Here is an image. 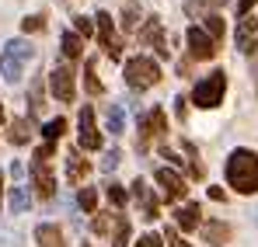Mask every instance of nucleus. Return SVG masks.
Here are the masks:
<instances>
[{
  "label": "nucleus",
  "instance_id": "nucleus-1",
  "mask_svg": "<svg viewBox=\"0 0 258 247\" xmlns=\"http://www.w3.org/2000/svg\"><path fill=\"white\" fill-rule=\"evenodd\" d=\"M227 185L241 195H255L258 192V153L255 150H234L227 157Z\"/></svg>",
  "mask_w": 258,
  "mask_h": 247
},
{
  "label": "nucleus",
  "instance_id": "nucleus-2",
  "mask_svg": "<svg viewBox=\"0 0 258 247\" xmlns=\"http://www.w3.org/2000/svg\"><path fill=\"white\" fill-rule=\"evenodd\" d=\"M122 77H126V84L133 91H147V87H154V84L161 80V66L150 56H129Z\"/></svg>",
  "mask_w": 258,
  "mask_h": 247
},
{
  "label": "nucleus",
  "instance_id": "nucleus-3",
  "mask_svg": "<svg viewBox=\"0 0 258 247\" xmlns=\"http://www.w3.org/2000/svg\"><path fill=\"white\" fill-rule=\"evenodd\" d=\"M223 91H227V77H223V70H213L210 77H203V80L196 84L192 101H196L199 108H216V105L223 101Z\"/></svg>",
  "mask_w": 258,
  "mask_h": 247
},
{
  "label": "nucleus",
  "instance_id": "nucleus-4",
  "mask_svg": "<svg viewBox=\"0 0 258 247\" xmlns=\"http://www.w3.org/2000/svg\"><path fill=\"white\" fill-rule=\"evenodd\" d=\"M49 91H52V98L56 101H74V70L67 66V63H59L52 73H49Z\"/></svg>",
  "mask_w": 258,
  "mask_h": 247
},
{
  "label": "nucleus",
  "instance_id": "nucleus-5",
  "mask_svg": "<svg viewBox=\"0 0 258 247\" xmlns=\"http://www.w3.org/2000/svg\"><path fill=\"white\" fill-rule=\"evenodd\" d=\"M157 185H161V192H164V199L168 202H178V199H185V192H188V185H185V178L171 171V167H157Z\"/></svg>",
  "mask_w": 258,
  "mask_h": 247
},
{
  "label": "nucleus",
  "instance_id": "nucleus-6",
  "mask_svg": "<svg viewBox=\"0 0 258 247\" xmlns=\"http://www.w3.org/2000/svg\"><path fill=\"white\" fill-rule=\"evenodd\" d=\"M77 139H81L84 150H98V146H101V132H98V125H94V108H91V105L81 108V119H77Z\"/></svg>",
  "mask_w": 258,
  "mask_h": 247
},
{
  "label": "nucleus",
  "instance_id": "nucleus-7",
  "mask_svg": "<svg viewBox=\"0 0 258 247\" xmlns=\"http://www.w3.org/2000/svg\"><path fill=\"white\" fill-rule=\"evenodd\" d=\"M185 42H188L192 59H213L216 56V42L206 35V28H188L185 32Z\"/></svg>",
  "mask_w": 258,
  "mask_h": 247
},
{
  "label": "nucleus",
  "instance_id": "nucleus-8",
  "mask_svg": "<svg viewBox=\"0 0 258 247\" xmlns=\"http://www.w3.org/2000/svg\"><path fill=\"white\" fill-rule=\"evenodd\" d=\"M94 18H98V42L105 45V52H108L112 59H119V56H122V45H119V39H115V28H112V14H108V11H98Z\"/></svg>",
  "mask_w": 258,
  "mask_h": 247
},
{
  "label": "nucleus",
  "instance_id": "nucleus-9",
  "mask_svg": "<svg viewBox=\"0 0 258 247\" xmlns=\"http://www.w3.org/2000/svg\"><path fill=\"white\" fill-rule=\"evenodd\" d=\"M255 35H258V18H251V14H248V18H241V21H237V35H234L237 49L251 56V52L258 49V39H255Z\"/></svg>",
  "mask_w": 258,
  "mask_h": 247
},
{
  "label": "nucleus",
  "instance_id": "nucleus-10",
  "mask_svg": "<svg viewBox=\"0 0 258 247\" xmlns=\"http://www.w3.org/2000/svg\"><path fill=\"white\" fill-rule=\"evenodd\" d=\"M164 125H168V119H164V112H161V108L147 112V115H143V122H140V150H147V143H150L154 136H161V132H164Z\"/></svg>",
  "mask_w": 258,
  "mask_h": 247
},
{
  "label": "nucleus",
  "instance_id": "nucleus-11",
  "mask_svg": "<svg viewBox=\"0 0 258 247\" xmlns=\"http://www.w3.org/2000/svg\"><path fill=\"white\" fill-rule=\"evenodd\" d=\"M133 199L140 202V209H143V219H157L161 216V206H157V199L150 195V188H147V181H133Z\"/></svg>",
  "mask_w": 258,
  "mask_h": 247
},
{
  "label": "nucleus",
  "instance_id": "nucleus-12",
  "mask_svg": "<svg viewBox=\"0 0 258 247\" xmlns=\"http://www.w3.org/2000/svg\"><path fill=\"white\" fill-rule=\"evenodd\" d=\"M49 160H32V178H35V192L42 195V199H52L56 195V178L49 174Z\"/></svg>",
  "mask_w": 258,
  "mask_h": 247
},
{
  "label": "nucleus",
  "instance_id": "nucleus-13",
  "mask_svg": "<svg viewBox=\"0 0 258 247\" xmlns=\"http://www.w3.org/2000/svg\"><path fill=\"white\" fill-rule=\"evenodd\" d=\"M140 42H143V45H154V49H157V56H168L164 32H161V21H157V18H147V25L140 28Z\"/></svg>",
  "mask_w": 258,
  "mask_h": 247
},
{
  "label": "nucleus",
  "instance_id": "nucleus-14",
  "mask_svg": "<svg viewBox=\"0 0 258 247\" xmlns=\"http://www.w3.org/2000/svg\"><path fill=\"white\" fill-rule=\"evenodd\" d=\"M35 240H39V247H67L63 230H59L56 223H39V226H35Z\"/></svg>",
  "mask_w": 258,
  "mask_h": 247
},
{
  "label": "nucleus",
  "instance_id": "nucleus-15",
  "mask_svg": "<svg viewBox=\"0 0 258 247\" xmlns=\"http://www.w3.org/2000/svg\"><path fill=\"white\" fill-rule=\"evenodd\" d=\"M87 171H91V164L81 157V150H70L67 153V178H70V185H81L87 178Z\"/></svg>",
  "mask_w": 258,
  "mask_h": 247
},
{
  "label": "nucleus",
  "instance_id": "nucleus-16",
  "mask_svg": "<svg viewBox=\"0 0 258 247\" xmlns=\"http://www.w3.org/2000/svg\"><path fill=\"white\" fill-rule=\"evenodd\" d=\"M119 223H122V212H98L94 223H91V230H94L98 237H108V233L119 230Z\"/></svg>",
  "mask_w": 258,
  "mask_h": 247
},
{
  "label": "nucleus",
  "instance_id": "nucleus-17",
  "mask_svg": "<svg viewBox=\"0 0 258 247\" xmlns=\"http://www.w3.org/2000/svg\"><path fill=\"white\" fill-rule=\"evenodd\" d=\"M203 240H206V244H213V247L227 244V240H230V226H227V223H220V219H210V223L203 226Z\"/></svg>",
  "mask_w": 258,
  "mask_h": 247
},
{
  "label": "nucleus",
  "instance_id": "nucleus-18",
  "mask_svg": "<svg viewBox=\"0 0 258 247\" xmlns=\"http://www.w3.org/2000/svg\"><path fill=\"white\" fill-rule=\"evenodd\" d=\"M199 219H203V209L196 206V202H188V206L178 209V216H174V223H178V230H196L199 226Z\"/></svg>",
  "mask_w": 258,
  "mask_h": 247
},
{
  "label": "nucleus",
  "instance_id": "nucleus-19",
  "mask_svg": "<svg viewBox=\"0 0 258 247\" xmlns=\"http://www.w3.org/2000/svg\"><path fill=\"white\" fill-rule=\"evenodd\" d=\"M21 66H25V63H21V59H14L11 52H0V73H4V80H7V84H18V80H21Z\"/></svg>",
  "mask_w": 258,
  "mask_h": 247
},
{
  "label": "nucleus",
  "instance_id": "nucleus-20",
  "mask_svg": "<svg viewBox=\"0 0 258 247\" xmlns=\"http://www.w3.org/2000/svg\"><path fill=\"white\" fill-rule=\"evenodd\" d=\"M59 49H63V56H67V59H77V56L84 52V39H81L77 32H63V39H59Z\"/></svg>",
  "mask_w": 258,
  "mask_h": 247
},
{
  "label": "nucleus",
  "instance_id": "nucleus-21",
  "mask_svg": "<svg viewBox=\"0 0 258 247\" xmlns=\"http://www.w3.org/2000/svg\"><path fill=\"white\" fill-rule=\"evenodd\" d=\"M105 122H108V132H112V136H119V132H126V112H122L119 105H108Z\"/></svg>",
  "mask_w": 258,
  "mask_h": 247
},
{
  "label": "nucleus",
  "instance_id": "nucleus-22",
  "mask_svg": "<svg viewBox=\"0 0 258 247\" xmlns=\"http://www.w3.org/2000/svg\"><path fill=\"white\" fill-rule=\"evenodd\" d=\"M28 136H32V125H28V119H14V122H11L7 139H11L14 146H25V143H28Z\"/></svg>",
  "mask_w": 258,
  "mask_h": 247
},
{
  "label": "nucleus",
  "instance_id": "nucleus-23",
  "mask_svg": "<svg viewBox=\"0 0 258 247\" xmlns=\"http://www.w3.org/2000/svg\"><path fill=\"white\" fill-rule=\"evenodd\" d=\"M7 206H11V212H25V209L32 206V195H28V188L14 185V188H11V195H7Z\"/></svg>",
  "mask_w": 258,
  "mask_h": 247
},
{
  "label": "nucleus",
  "instance_id": "nucleus-24",
  "mask_svg": "<svg viewBox=\"0 0 258 247\" xmlns=\"http://www.w3.org/2000/svg\"><path fill=\"white\" fill-rule=\"evenodd\" d=\"M84 87H87V94H94V98L105 91L101 80H98V63H94V59H87V63H84Z\"/></svg>",
  "mask_w": 258,
  "mask_h": 247
},
{
  "label": "nucleus",
  "instance_id": "nucleus-25",
  "mask_svg": "<svg viewBox=\"0 0 258 247\" xmlns=\"http://www.w3.org/2000/svg\"><path fill=\"white\" fill-rule=\"evenodd\" d=\"M4 52H11L14 59H21V63H28L35 49H32V45H28V42H25V39H11V42H7V45H4Z\"/></svg>",
  "mask_w": 258,
  "mask_h": 247
},
{
  "label": "nucleus",
  "instance_id": "nucleus-26",
  "mask_svg": "<svg viewBox=\"0 0 258 247\" xmlns=\"http://www.w3.org/2000/svg\"><path fill=\"white\" fill-rule=\"evenodd\" d=\"M67 132V122L63 119H49V122L42 125V136H45V143H56L59 136Z\"/></svg>",
  "mask_w": 258,
  "mask_h": 247
},
{
  "label": "nucleus",
  "instance_id": "nucleus-27",
  "mask_svg": "<svg viewBox=\"0 0 258 247\" xmlns=\"http://www.w3.org/2000/svg\"><path fill=\"white\" fill-rule=\"evenodd\" d=\"M206 35L213 42L223 39V18H220V14H206Z\"/></svg>",
  "mask_w": 258,
  "mask_h": 247
},
{
  "label": "nucleus",
  "instance_id": "nucleus-28",
  "mask_svg": "<svg viewBox=\"0 0 258 247\" xmlns=\"http://www.w3.org/2000/svg\"><path fill=\"white\" fill-rule=\"evenodd\" d=\"M28 101H32V105H28V115H39V112H42V80H32V98H28Z\"/></svg>",
  "mask_w": 258,
  "mask_h": 247
},
{
  "label": "nucleus",
  "instance_id": "nucleus-29",
  "mask_svg": "<svg viewBox=\"0 0 258 247\" xmlns=\"http://www.w3.org/2000/svg\"><path fill=\"white\" fill-rule=\"evenodd\" d=\"M77 206L84 209V212H94V209H98V192H94V188H81V195H77Z\"/></svg>",
  "mask_w": 258,
  "mask_h": 247
},
{
  "label": "nucleus",
  "instance_id": "nucleus-30",
  "mask_svg": "<svg viewBox=\"0 0 258 247\" xmlns=\"http://www.w3.org/2000/svg\"><path fill=\"white\" fill-rule=\"evenodd\" d=\"M129 233H133V230H129V219L122 216V223H119V230L112 233V247H129Z\"/></svg>",
  "mask_w": 258,
  "mask_h": 247
},
{
  "label": "nucleus",
  "instance_id": "nucleus-31",
  "mask_svg": "<svg viewBox=\"0 0 258 247\" xmlns=\"http://www.w3.org/2000/svg\"><path fill=\"white\" fill-rule=\"evenodd\" d=\"M126 199H129V195H126V188H122V185H108V202H112L115 209L126 206Z\"/></svg>",
  "mask_w": 258,
  "mask_h": 247
},
{
  "label": "nucleus",
  "instance_id": "nucleus-32",
  "mask_svg": "<svg viewBox=\"0 0 258 247\" xmlns=\"http://www.w3.org/2000/svg\"><path fill=\"white\" fill-rule=\"evenodd\" d=\"M119 160H122V153H119V150H108V153H105V160H101V171H105V174H112V171L119 167Z\"/></svg>",
  "mask_w": 258,
  "mask_h": 247
},
{
  "label": "nucleus",
  "instance_id": "nucleus-33",
  "mask_svg": "<svg viewBox=\"0 0 258 247\" xmlns=\"http://www.w3.org/2000/svg\"><path fill=\"white\" fill-rule=\"evenodd\" d=\"M136 21H140V11L129 4L126 11H122V28H126V32H133V28H136Z\"/></svg>",
  "mask_w": 258,
  "mask_h": 247
},
{
  "label": "nucleus",
  "instance_id": "nucleus-34",
  "mask_svg": "<svg viewBox=\"0 0 258 247\" xmlns=\"http://www.w3.org/2000/svg\"><path fill=\"white\" fill-rule=\"evenodd\" d=\"M21 28H25V32H42V28H45V18H42V14H32V18H25V21H21Z\"/></svg>",
  "mask_w": 258,
  "mask_h": 247
},
{
  "label": "nucleus",
  "instance_id": "nucleus-35",
  "mask_svg": "<svg viewBox=\"0 0 258 247\" xmlns=\"http://www.w3.org/2000/svg\"><path fill=\"white\" fill-rule=\"evenodd\" d=\"M74 28H77V35H91V32H94V21H91V18H84V14H81V18H74Z\"/></svg>",
  "mask_w": 258,
  "mask_h": 247
},
{
  "label": "nucleus",
  "instance_id": "nucleus-36",
  "mask_svg": "<svg viewBox=\"0 0 258 247\" xmlns=\"http://www.w3.org/2000/svg\"><path fill=\"white\" fill-rule=\"evenodd\" d=\"M161 244H164V237H157V233H143L136 240V247H161Z\"/></svg>",
  "mask_w": 258,
  "mask_h": 247
},
{
  "label": "nucleus",
  "instance_id": "nucleus-37",
  "mask_svg": "<svg viewBox=\"0 0 258 247\" xmlns=\"http://www.w3.org/2000/svg\"><path fill=\"white\" fill-rule=\"evenodd\" d=\"M210 4L213 7H223V0H188V14H196L199 7H210Z\"/></svg>",
  "mask_w": 258,
  "mask_h": 247
},
{
  "label": "nucleus",
  "instance_id": "nucleus-38",
  "mask_svg": "<svg viewBox=\"0 0 258 247\" xmlns=\"http://www.w3.org/2000/svg\"><path fill=\"white\" fill-rule=\"evenodd\" d=\"M52 150H56V143H45V146H39V150H35V160H49V157H52Z\"/></svg>",
  "mask_w": 258,
  "mask_h": 247
},
{
  "label": "nucleus",
  "instance_id": "nucleus-39",
  "mask_svg": "<svg viewBox=\"0 0 258 247\" xmlns=\"http://www.w3.org/2000/svg\"><path fill=\"white\" fill-rule=\"evenodd\" d=\"M174 112H178V119H185V112H188V98H174Z\"/></svg>",
  "mask_w": 258,
  "mask_h": 247
},
{
  "label": "nucleus",
  "instance_id": "nucleus-40",
  "mask_svg": "<svg viewBox=\"0 0 258 247\" xmlns=\"http://www.w3.org/2000/svg\"><path fill=\"white\" fill-rule=\"evenodd\" d=\"M255 4H258V0H237V14H241V18H248V11H251Z\"/></svg>",
  "mask_w": 258,
  "mask_h": 247
},
{
  "label": "nucleus",
  "instance_id": "nucleus-41",
  "mask_svg": "<svg viewBox=\"0 0 258 247\" xmlns=\"http://www.w3.org/2000/svg\"><path fill=\"white\" fill-rule=\"evenodd\" d=\"M164 240H168L171 247H188V244H181V240H178V233H174V230H168V233H164Z\"/></svg>",
  "mask_w": 258,
  "mask_h": 247
},
{
  "label": "nucleus",
  "instance_id": "nucleus-42",
  "mask_svg": "<svg viewBox=\"0 0 258 247\" xmlns=\"http://www.w3.org/2000/svg\"><path fill=\"white\" fill-rule=\"evenodd\" d=\"M161 157H168V160H171V164H181V157H178V153H174V150H168V146H164V150H161Z\"/></svg>",
  "mask_w": 258,
  "mask_h": 247
},
{
  "label": "nucleus",
  "instance_id": "nucleus-43",
  "mask_svg": "<svg viewBox=\"0 0 258 247\" xmlns=\"http://www.w3.org/2000/svg\"><path fill=\"white\" fill-rule=\"evenodd\" d=\"M210 199L213 202H223V188H210Z\"/></svg>",
  "mask_w": 258,
  "mask_h": 247
},
{
  "label": "nucleus",
  "instance_id": "nucleus-44",
  "mask_svg": "<svg viewBox=\"0 0 258 247\" xmlns=\"http://www.w3.org/2000/svg\"><path fill=\"white\" fill-rule=\"evenodd\" d=\"M0 185H4V174H0ZM0 199H4V188H0Z\"/></svg>",
  "mask_w": 258,
  "mask_h": 247
},
{
  "label": "nucleus",
  "instance_id": "nucleus-45",
  "mask_svg": "<svg viewBox=\"0 0 258 247\" xmlns=\"http://www.w3.org/2000/svg\"><path fill=\"white\" fill-rule=\"evenodd\" d=\"M0 122H4V105H0Z\"/></svg>",
  "mask_w": 258,
  "mask_h": 247
},
{
  "label": "nucleus",
  "instance_id": "nucleus-46",
  "mask_svg": "<svg viewBox=\"0 0 258 247\" xmlns=\"http://www.w3.org/2000/svg\"><path fill=\"white\" fill-rule=\"evenodd\" d=\"M255 80H258V63H255Z\"/></svg>",
  "mask_w": 258,
  "mask_h": 247
},
{
  "label": "nucleus",
  "instance_id": "nucleus-47",
  "mask_svg": "<svg viewBox=\"0 0 258 247\" xmlns=\"http://www.w3.org/2000/svg\"><path fill=\"white\" fill-rule=\"evenodd\" d=\"M84 247H91V244H84Z\"/></svg>",
  "mask_w": 258,
  "mask_h": 247
},
{
  "label": "nucleus",
  "instance_id": "nucleus-48",
  "mask_svg": "<svg viewBox=\"0 0 258 247\" xmlns=\"http://www.w3.org/2000/svg\"><path fill=\"white\" fill-rule=\"evenodd\" d=\"M63 4H67V0H63Z\"/></svg>",
  "mask_w": 258,
  "mask_h": 247
}]
</instances>
